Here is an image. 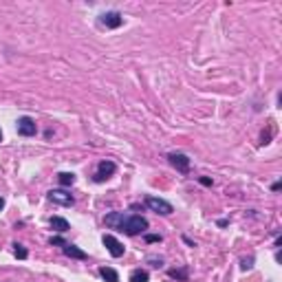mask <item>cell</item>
Wrapping results in <instances>:
<instances>
[{"instance_id":"1","label":"cell","mask_w":282,"mask_h":282,"mask_svg":"<svg viewBox=\"0 0 282 282\" xmlns=\"http://www.w3.org/2000/svg\"><path fill=\"white\" fill-rule=\"evenodd\" d=\"M104 223L110 229L124 231L126 236H137L148 229V220L139 214H124V212H110L104 216Z\"/></svg>"},{"instance_id":"20","label":"cell","mask_w":282,"mask_h":282,"mask_svg":"<svg viewBox=\"0 0 282 282\" xmlns=\"http://www.w3.org/2000/svg\"><path fill=\"white\" fill-rule=\"evenodd\" d=\"M198 181H201L203 185H212V179H205V176H203V179H198Z\"/></svg>"},{"instance_id":"22","label":"cell","mask_w":282,"mask_h":282,"mask_svg":"<svg viewBox=\"0 0 282 282\" xmlns=\"http://www.w3.org/2000/svg\"><path fill=\"white\" fill-rule=\"evenodd\" d=\"M0 141H3V130H0Z\"/></svg>"},{"instance_id":"8","label":"cell","mask_w":282,"mask_h":282,"mask_svg":"<svg viewBox=\"0 0 282 282\" xmlns=\"http://www.w3.org/2000/svg\"><path fill=\"white\" fill-rule=\"evenodd\" d=\"M38 132V126L31 117H20L18 119V135L22 137H33Z\"/></svg>"},{"instance_id":"19","label":"cell","mask_w":282,"mask_h":282,"mask_svg":"<svg viewBox=\"0 0 282 282\" xmlns=\"http://www.w3.org/2000/svg\"><path fill=\"white\" fill-rule=\"evenodd\" d=\"M51 245H62V247H64L66 242H64L62 238H58V236H53V238H51Z\"/></svg>"},{"instance_id":"14","label":"cell","mask_w":282,"mask_h":282,"mask_svg":"<svg viewBox=\"0 0 282 282\" xmlns=\"http://www.w3.org/2000/svg\"><path fill=\"white\" fill-rule=\"evenodd\" d=\"M170 275L185 282V280H187V269H170Z\"/></svg>"},{"instance_id":"10","label":"cell","mask_w":282,"mask_h":282,"mask_svg":"<svg viewBox=\"0 0 282 282\" xmlns=\"http://www.w3.org/2000/svg\"><path fill=\"white\" fill-rule=\"evenodd\" d=\"M51 227H53L55 231H60V234H64V231L71 229V225H69V220L62 218V216H53V218H51Z\"/></svg>"},{"instance_id":"15","label":"cell","mask_w":282,"mask_h":282,"mask_svg":"<svg viewBox=\"0 0 282 282\" xmlns=\"http://www.w3.org/2000/svg\"><path fill=\"white\" fill-rule=\"evenodd\" d=\"M14 247H16V249H14L16 258H20V260H25V258L29 256V253H27V249H25V247H22V245H14Z\"/></svg>"},{"instance_id":"21","label":"cell","mask_w":282,"mask_h":282,"mask_svg":"<svg viewBox=\"0 0 282 282\" xmlns=\"http://www.w3.org/2000/svg\"><path fill=\"white\" fill-rule=\"evenodd\" d=\"M3 207H5V198L0 196V209H3Z\"/></svg>"},{"instance_id":"16","label":"cell","mask_w":282,"mask_h":282,"mask_svg":"<svg viewBox=\"0 0 282 282\" xmlns=\"http://www.w3.org/2000/svg\"><path fill=\"white\" fill-rule=\"evenodd\" d=\"M253 267V258L249 256V258H242V262H240V269L242 271H247V269H251Z\"/></svg>"},{"instance_id":"11","label":"cell","mask_w":282,"mask_h":282,"mask_svg":"<svg viewBox=\"0 0 282 282\" xmlns=\"http://www.w3.org/2000/svg\"><path fill=\"white\" fill-rule=\"evenodd\" d=\"M99 275H102L106 282H119V273L115 271L113 267H102L99 269Z\"/></svg>"},{"instance_id":"3","label":"cell","mask_w":282,"mask_h":282,"mask_svg":"<svg viewBox=\"0 0 282 282\" xmlns=\"http://www.w3.org/2000/svg\"><path fill=\"white\" fill-rule=\"evenodd\" d=\"M115 172H117V165H115V161H99L97 172H95V176H93V181H95V183H104V181L110 179Z\"/></svg>"},{"instance_id":"9","label":"cell","mask_w":282,"mask_h":282,"mask_svg":"<svg viewBox=\"0 0 282 282\" xmlns=\"http://www.w3.org/2000/svg\"><path fill=\"white\" fill-rule=\"evenodd\" d=\"M62 251H64V256H69V258H75V260H86V258H88L84 249H80V247L71 245V242H66V245L62 247Z\"/></svg>"},{"instance_id":"13","label":"cell","mask_w":282,"mask_h":282,"mask_svg":"<svg viewBox=\"0 0 282 282\" xmlns=\"http://www.w3.org/2000/svg\"><path fill=\"white\" fill-rule=\"evenodd\" d=\"M58 181H60V185H62V187H71L75 183V174L73 172H60Z\"/></svg>"},{"instance_id":"17","label":"cell","mask_w":282,"mask_h":282,"mask_svg":"<svg viewBox=\"0 0 282 282\" xmlns=\"http://www.w3.org/2000/svg\"><path fill=\"white\" fill-rule=\"evenodd\" d=\"M146 242H161V236H159V234H148Z\"/></svg>"},{"instance_id":"7","label":"cell","mask_w":282,"mask_h":282,"mask_svg":"<svg viewBox=\"0 0 282 282\" xmlns=\"http://www.w3.org/2000/svg\"><path fill=\"white\" fill-rule=\"evenodd\" d=\"M104 245H106V249L110 251V256L113 258H121L124 256V245L115 238V236H110V234H104Z\"/></svg>"},{"instance_id":"4","label":"cell","mask_w":282,"mask_h":282,"mask_svg":"<svg viewBox=\"0 0 282 282\" xmlns=\"http://www.w3.org/2000/svg\"><path fill=\"white\" fill-rule=\"evenodd\" d=\"M47 196H49V201H51V203H55V205L71 207L75 203L73 194H71V192H66V190H62V187H60V190H51Z\"/></svg>"},{"instance_id":"18","label":"cell","mask_w":282,"mask_h":282,"mask_svg":"<svg viewBox=\"0 0 282 282\" xmlns=\"http://www.w3.org/2000/svg\"><path fill=\"white\" fill-rule=\"evenodd\" d=\"M148 262H152V267H161V258H148Z\"/></svg>"},{"instance_id":"12","label":"cell","mask_w":282,"mask_h":282,"mask_svg":"<svg viewBox=\"0 0 282 282\" xmlns=\"http://www.w3.org/2000/svg\"><path fill=\"white\" fill-rule=\"evenodd\" d=\"M150 275H148L146 269H132L130 271V282H148Z\"/></svg>"},{"instance_id":"5","label":"cell","mask_w":282,"mask_h":282,"mask_svg":"<svg viewBox=\"0 0 282 282\" xmlns=\"http://www.w3.org/2000/svg\"><path fill=\"white\" fill-rule=\"evenodd\" d=\"M99 22H102L106 29H119L124 25V16L119 11H106V14L99 16Z\"/></svg>"},{"instance_id":"2","label":"cell","mask_w":282,"mask_h":282,"mask_svg":"<svg viewBox=\"0 0 282 282\" xmlns=\"http://www.w3.org/2000/svg\"><path fill=\"white\" fill-rule=\"evenodd\" d=\"M146 207L154 214H161V216H170L174 212L172 203H168L165 198H159V196H146Z\"/></svg>"},{"instance_id":"6","label":"cell","mask_w":282,"mask_h":282,"mask_svg":"<svg viewBox=\"0 0 282 282\" xmlns=\"http://www.w3.org/2000/svg\"><path fill=\"white\" fill-rule=\"evenodd\" d=\"M168 161L172 163L181 174H187V172H190V159H187V154H183V152H170V154H168Z\"/></svg>"}]
</instances>
